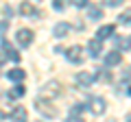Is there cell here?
Returning a JSON list of instances; mask_svg holds the SVG:
<instances>
[{
    "label": "cell",
    "mask_w": 131,
    "mask_h": 122,
    "mask_svg": "<svg viewBox=\"0 0 131 122\" xmlns=\"http://www.w3.org/2000/svg\"><path fill=\"white\" fill-rule=\"evenodd\" d=\"M120 61H122V55L118 50H112L107 57H105V66H118Z\"/></svg>",
    "instance_id": "obj_9"
},
{
    "label": "cell",
    "mask_w": 131,
    "mask_h": 122,
    "mask_svg": "<svg viewBox=\"0 0 131 122\" xmlns=\"http://www.w3.org/2000/svg\"><path fill=\"white\" fill-rule=\"evenodd\" d=\"M96 79H98L96 72H79V74H77V83H81V85H90Z\"/></svg>",
    "instance_id": "obj_6"
},
{
    "label": "cell",
    "mask_w": 131,
    "mask_h": 122,
    "mask_svg": "<svg viewBox=\"0 0 131 122\" xmlns=\"http://www.w3.org/2000/svg\"><path fill=\"white\" fill-rule=\"evenodd\" d=\"M7 76H9V81H13V83H20V81L26 76V72L24 70H20V68H13V70H9L7 72Z\"/></svg>",
    "instance_id": "obj_10"
},
{
    "label": "cell",
    "mask_w": 131,
    "mask_h": 122,
    "mask_svg": "<svg viewBox=\"0 0 131 122\" xmlns=\"http://www.w3.org/2000/svg\"><path fill=\"white\" fill-rule=\"evenodd\" d=\"M20 96H24V87L22 85H15V87L9 92V98H20Z\"/></svg>",
    "instance_id": "obj_17"
},
{
    "label": "cell",
    "mask_w": 131,
    "mask_h": 122,
    "mask_svg": "<svg viewBox=\"0 0 131 122\" xmlns=\"http://www.w3.org/2000/svg\"><path fill=\"white\" fill-rule=\"evenodd\" d=\"M114 33H116V28H114L112 24H107V26H101V28H98L96 37H98V39H107V37H112Z\"/></svg>",
    "instance_id": "obj_11"
},
{
    "label": "cell",
    "mask_w": 131,
    "mask_h": 122,
    "mask_svg": "<svg viewBox=\"0 0 131 122\" xmlns=\"http://www.w3.org/2000/svg\"><path fill=\"white\" fill-rule=\"evenodd\" d=\"M35 107L39 109V113H44V116H48V118H55V116H57V109H50L52 105L46 103V100H42V98L35 100Z\"/></svg>",
    "instance_id": "obj_1"
},
{
    "label": "cell",
    "mask_w": 131,
    "mask_h": 122,
    "mask_svg": "<svg viewBox=\"0 0 131 122\" xmlns=\"http://www.w3.org/2000/svg\"><path fill=\"white\" fill-rule=\"evenodd\" d=\"M129 42H131V39H129Z\"/></svg>",
    "instance_id": "obj_25"
},
{
    "label": "cell",
    "mask_w": 131,
    "mask_h": 122,
    "mask_svg": "<svg viewBox=\"0 0 131 122\" xmlns=\"http://www.w3.org/2000/svg\"><path fill=\"white\" fill-rule=\"evenodd\" d=\"M88 15H90L92 20H101V18H103V9H101V7H90V9H88Z\"/></svg>",
    "instance_id": "obj_14"
},
{
    "label": "cell",
    "mask_w": 131,
    "mask_h": 122,
    "mask_svg": "<svg viewBox=\"0 0 131 122\" xmlns=\"http://www.w3.org/2000/svg\"><path fill=\"white\" fill-rule=\"evenodd\" d=\"M11 13H13V9H11V7H5V15H9V18H11Z\"/></svg>",
    "instance_id": "obj_24"
},
{
    "label": "cell",
    "mask_w": 131,
    "mask_h": 122,
    "mask_svg": "<svg viewBox=\"0 0 131 122\" xmlns=\"http://www.w3.org/2000/svg\"><path fill=\"white\" fill-rule=\"evenodd\" d=\"M72 5H74V7H85V5H88V0H72Z\"/></svg>",
    "instance_id": "obj_21"
},
{
    "label": "cell",
    "mask_w": 131,
    "mask_h": 122,
    "mask_svg": "<svg viewBox=\"0 0 131 122\" xmlns=\"http://www.w3.org/2000/svg\"><path fill=\"white\" fill-rule=\"evenodd\" d=\"M92 111L96 113V116L105 113V100L103 98H92Z\"/></svg>",
    "instance_id": "obj_12"
},
{
    "label": "cell",
    "mask_w": 131,
    "mask_h": 122,
    "mask_svg": "<svg viewBox=\"0 0 131 122\" xmlns=\"http://www.w3.org/2000/svg\"><path fill=\"white\" fill-rule=\"evenodd\" d=\"M18 44H20V46H31V44H33V31H28V28H20V31H18Z\"/></svg>",
    "instance_id": "obj_4"
},
{
    "label": "cell",
    "mask_w": 131,
    "mask_h": 122,
    "mask_svg": "<svg viewBox=\"0 0 131 122\" xmlns=\"http://www.w3.org/2000/svg\"><path fill=\"white\" fill-rule=\"evenodd\" d=\"M88 48H90V55L96 59V57H101V52H103V44H101V39H92V42L88 44Z\"/></svg>",
    "instance_id": "obj_8"
},
{
    "label": "cell",
    "mask_w": 131,
    "mask_h": 122,
    "mask_svg": "<svg viewBox=\"0 0 131 122\" xmlns=\"http://www.w3.org/2000/svg\"><path fill=\"white\" fill-rule=\"evenodd\" d=\"M20 13H24V15H37V11H35V7H33L31 2H22Z\"/></svg>",
    "instance_id": "obj_13"
},
{
    "label": "cell",
    "mask_w": 131,
    "mask_h": 122,
    "mask_svg": "<svg viewBox=\"0 0 131 122\" xmlns=\"http://www.w3.org/2000/svg\"><path fill=\"white\" fill-rule=\"evenodd\" d=\"M68 122H83V120H81V118H77V116H70V118H68Z\"/></svg>",
    "instance_id": "obj_23"
},
{
    "label": "cell",
    "mask_w": 131,
    "mask_h": 122,
    "mask_svg": "<svg viewBox=\"0 0 131 122\" xmlns=\"http://www.w3.org/2000/svg\"><path fill=\"white\" fill-rule=\"evenodd\" d=\"M11 122H26L28 120V113H26V109L24 107H15L13 111H11Z\"/></svg>",
    "instance_id": "obj_7"
},
{
    "label": "cell",
    "mask_w": 131,
    "mask_h": 122,
    "mask_svg": "<svg viewBox=\"0 0 131 122\" xmlns=\"http://www.w3.org/2000/svg\"><path fill=\"white\" fill-rule=\"evenodd\" d=\"M2 52H5V57H7V59L15 61V63L20 61V55H18V50H15V48L11 46L9 42H7V39H2Z\"/></svg>",
    "instance_id": "obj_5"
},
{
    "label": "cell",
    "mask_w": 131,
    "mask_h": 122,
    "mask_svg": "<svg viewBox=\"0 0 131 122\" xmlns=\"http://www.w3.org/2000/svg\"><path fill=\"white\" fill-rule=\"evenodd\" d=\"M83 111V105H74V109H72V116H77V113Z\"/></svg>",
    "instance_id": "obj_22"
},
{
    "label": "cell",
    "mask_w": 131,
    "mask_h": 122,
    "mask_svg": "<svg viewBox=\"0 0 131 122\" xmlns=\"http://www.w3.org/2000/svg\"><path fill=\"white\" fill-rule=\"evenodd\" d=\"M118 20H120V24H131V11H122Z\"/></svg>",
    "instance_id": "obj_18"
},
{
    "label": "cell",
    "mask_w": 131,
    "mask_h": 122,
    "mask_svg": "<svg viewBox=\"0 0 131 122\" xmlns=\"http://www.w3.org/2000/svg\"><path fill=\"white\" fill-rule=\"evenodd\" d=\"M83 50H81V46H72L66 50V57H68V61H72V63H81L83 61Z\"/></svg>",
    "instance_id": "obj_3"
},
{
    "label": "cell",
    "mask_w": 131,
    "mask_h": 122,
    "mask_svg": "<svg viewBox=\"0 0 131 122\" xmlns=\"http://www.w3.org/2000/svg\"><path fill=\"white\" fill-rule=\"evenodd\" d=\"M42 92H44V96H50V98H52V96H59L61 94V83H57V81H48V83L44 85Z\"/></svg>",
    "instance_id": "obj_2"
},
{
    "label": "cell",
    "mask_w": 131,
    "mask_h": 122,
    "mask_svg": "<svg viewBox=\"0 0 131 122\" xmlns=\"http://www.w3.org/2000/svg\"><path fill=\"white\" fill-rule=\"evenodd\" d=\"M52 7L59 11V9H63V7H66V2H63V0H55V2H52Z\"/></svg>",
    "instance_id": "obj_20"
},
{
    "label": "cell",
    "mask_w": 131,
    "mask_h": 122,
    "mask_svg": "<svg viewBox=\"0 0 131 122\" xmlns=\"http://www.w3.org/2000/svg\"><path fill=\"white\" fill-rule=\"evenodd\" d=\"M125 0H105V5L107 7H118V5H122Z\"/></svg>",
    "instance_id": "obj_19"
},
{
    "label": "cell",
    "mask_w": 131,
    "mask_h": 122,
    "mask_svg": "<svg viewBox=\"0 0 131 122\" xmlns=\"http://www.w3.org/2000/svg\"><path fill=\"white\" fill-rule=\"evenodd\" d=\"M68 31H70V26H68V24H57V26H55V35H57V37H63Z\"/></svg>",
    "instance_id": "obj_16"
},
{
    "label": "cell",
    "mask_w": 131,
    "mask_h": 122,
    "mask_svg": "<svg viewBox=\"0 0 131 122\" xmlns=\"http://www.w3.org/2000/svg\"><path fill=\"white\" fill-rule=\"evenodd\" d=\"M116 48H118V50H125V48H131V42H129L127 37H118V39H116Z\"/></svg>",
    "instance_id": "obj_15"
}]
</instances>
